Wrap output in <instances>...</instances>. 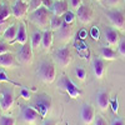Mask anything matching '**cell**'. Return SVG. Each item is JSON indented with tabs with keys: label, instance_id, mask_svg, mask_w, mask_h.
Wrapping results in <instances>:
<instances>
[{
	"label": "cell",
	"instance_id": "3957f363",
	"mask_svg": "<svg viewBox=\"0 0 125 125\" xmlns=\"http://www.w3.org/2000/svg\"><path fill=\"white\" fill-rule=\"evenodd\" d=\"M51 106H53V100H51V96L48 95V94H39V95H36L33 103V108H35L39 111L43 119L51 110Z\"/></svg>",
	"mask_w": 125,
	"mask_h": 125
},
{
	"label": "cell",
	"instance_id": "e575fe53",
	"mask_svg": "<svg viewBox=\"0 0 125 125\" xmlns=\"http://www.w3.org/2000/svg\"><path fill=\"white\" fill-rule=\"evenodd\" d=\"M11 25L9 23V20H5V21H0V34H4V31Z\"/></svg>",
	"mask_w": 125,
	"mask_h": 125
},
{
	"label": "cell",
	"instance_id": "e0dca14e",
	"mask_svg": "<svg viewBox=\"0 0 125 125\" xmlns=\"http://www.w3.org/2000/svg\"><path fill=\"white\" fill-rule=\"evenodd\" d=\"M93 71L96 79H103L105 75V64L101 58H94L93 60Z\"/></svg>",
	"mask_w": 125,
	"mask_h": 125
},
{
	"label": "cell",
	"instance_id": "4316f807",
	"mask_svg": "<svg viewBox=\"0 0 125 125\" xmlns=\"http://www.w3.org/2000/svg\"><path fill=\"white\" fill-rule=\"evenodd\" d=\"M15 124H16V120L13 116H10V115L0 116V125H15Z\"/></svg>",
	"mask_w": 125,
	"mask_h": 125
},
{
	"label": "cell",
	"instance_id": "7c38bea8",
	"mask_svg": "<svg viewBox=\"0 0 125 125\" xmlns=\"http://www.w3.org/2000/svg\"><path fill=\"white\" fill-rule=\"evenodd\" d=\"M104 38H105V41L110 48L118 46L119 41H120V35L118 33V30H115L114 28H109V26L105 28V30H104Z\"/></svg>",
	"mask_w": 125,
	"mask_h": 125
},
{
	"label": "cell",
	"instance_id": "7bdbcfd3",
	"mask_svg": "<svg viewBox=\"0 0 125 125\" xmlns=\"http://www.w3.org/2000/svg\"><path fill=\"white\" fill-rule=\"evenodd\" d=\"M0 43H1V40H0Z\"/></svg>",
	"mask_w": 125,
	"mask_h": 125
},
{
	"label": "cell",
	"instance_id": "484cf974",
	"mask_svg": "<svg viewBox=\"0 0 125 125\" xmlns=\"http://www.w3.org/2000/svg\"><path fill=\"white\" fill-rule=\"evenodd\" d=\"M0 81H1V83H9V84H11V85L19 86L20 89L25 88L24 85H21V84H20V83H18V81H13L11 79H10V76L6 74V73H5L3 69H0Z\"/></svg>",
	"mask_w": 125,
	"mask_h": 125
},
{
	"label": "cell",
	"instance_id": "b9f144b4",
	"mask_svg": "<svg viewBox=\"0 0 125 125\" xmlns=\"http://www.w3.org/2000/svg\"><path fill=\"white\" fill-rule=\"evenodd\" d=\"M24 1H28V0H24Z\"/></svg>",
	"mask_w": 125,
	"mask_h": 125
},
{
	"label": "cell",
	"instance_id": "cb8c5ba5",
	"mask_svg": "<svg viewBox=\"0 0 125 125\" xmlns=\"http://www.w3.org/2000/svg\"><path fill=\"white\" fill-rule=\"evenodd\" d=\"M11 15H13L11 8H9L6 4H0V21L9 20Z\"/></svg>",
	"mask_w": 125,
	"mask_h": 125
},
{
	"label": "cell",
	"instance_id": "f1b7e54d",
	"mask_svg": "<svg viewBox=\"0 0 125 125\" xmlns=\"http://www.w3.org/2000/svg\"><path fill=\"white\" fill-rule=\"evenodd\" d=\"M75 75H76V78L79 79V80H85V78H86V70L84 69V68H81V66H78L76 69H75Z\"/></svg>",
	"mask_w": 125,
	"mask_h": 125
},
{
	"label": "cell",
	"instance_id": "8fae6325",
	"mask_svg": "<svg viewBox=\"0 0 125 125\" xmlns=\"http://www.w3.org/2000/svg\"><path fill=\"white\" fill-rule=\"evenodd\" d=\"M80 119L85 125H90L91 123H94L95 119V110H94L93 105L90 104H84L80 111Z\"/></svg>",
	"mask_w": 125,
	"mask_h": 125
},
{
	"label": "cell",
	"instance_id": "5bb4252c",
	"mask_svg": "<svg viewBox=\"0 0 125 125\" xmlns=\"http://www.w3.org/2000/svg\"><path fill=\"white\" fill-rule=\"evenodd\" d=\"M50 10L53 11L54 15L62 18V15H64L66 11H69L68 10V1L66 0H54V3H53V5H51Z\"/></svg>",
	"mask_w": 125,
	"mask_h": 125
},
{
	"label": "cell",
	"instance_id": "4fadbf2b",
	"mask_svg": "<svg viewBox=\"0 0 125 125\" xmlns=\"http://www.w3.org/2000/svg\"><path fill=\"white\" fill-rule=\"evenodd\" d=\"M76 15H78L79 21L83 23V24H90V23L93 21V10H91V8L88 6V5L83 4V5L76 10Z\"/></svg>",
	"mask_w": 125,
	"mask_h": 125
},
{
	"label": "cell",
	"instance_id": "52a82bcc",
	"mask_svg": "<svg viewBox=\"0 0 125 125\" xmlns=\"http://www.w3.org/2000/svg\"><path fill=\"white\" fill-rule=\"evenodd\" d=\"M15 101V96H14V91L11 88H6L3 89L0 93V109L3 111H9L13 108Z\"/></svg>",
	"mask_w": 125,
	"mask_h": 125
},
{
	"label": "cell",
	"instance_id": "d6a6232c",
	"mask_svg": "<svg viewBox=\"0 0 125 125\" xmlns=\"http://www.w3.org/2000/svg\"><path fill=\"white\" fill-rule=\"evenodd\" d=\"M94 125H108L106 120L104 119L101 115H95V119H94Z\"/></svg>",
	"mask_w": 125,
	"mask_h": 125
},
{
	"label": "cell",
	"instance_id": "d6986e66",
	"mask_svg": "<svg viewBox=\"0 0 125 125\" xmlns=\"http://www.w3.org/2000/svg\"><path fill=\"white\" fill-rule=\"evenodd\" d=\"M18 29H19V25L16 24H11L3 34V38L5 41L8 43H14L16 41V35H18Z\"/></svg>",
	"mask_w": 125,
	"mask_h": 125
},
{
	"label": "cell",
	"instance_id": "4dcf8cb0",
	"mask_svg": "<svg viewBox=\"0 0 125 125\" xmlns=\"http://www.w3.org/2000/svg\"><path fill=\"white\" fill-rule=\"evenodd\" d=\"M74 19H75V16H74V14H73L71 11H66L64 15H62V20H64L65 23H68V24H71L73 21H74Z\"/></svg>",
	"mask_w": 125,
	"mask_h": 125
},
{
	"label": "cell",
	"instance_id": "603a6c76",
	"mask_svg": "<svg viewBox=\"0 0 125 125\" xmlns=\"http://www.w3.org/2000/svg\"><path fill=\"white\" fill-rule=\"evenodd\" d=\"M41 41H43V33L40 30H36L31 35V46L33 49H38L41 46Z\"/></svg>",
	"mask_w": 125,
	"mask_h": 125
},
{
	"label": "cell",
	"instance_id": "5b68a950",
	"mask_svg": "<svg viewBox=\"0 0 125 125\" xmlns=\"http://www.w3.org/2000/svg\"><path fill=\"white\" fill-rule=\"evenodd\" d=\"M59 86L64 90L71 99H78L81 96V90L73 83L68 76H61L59 81Z\"/></svg>",
	"mask_w": 125,
	"mask_h": 125
},
{
	"label": "cell",
	"instance_id": "30bf717a",
	"mask_svg": "<svg viewBox=\"0 0 125 125\" xmlns=\"http://www.w3.org/2000/svg\"><path fill=\"white\" fill-rule=\"evenodd\" d=\"M11 11H13V15L16 19L25 18L28 15V13H29L28 1H24V0H15L13 6H11Z\"/></svg>",
	"mask_w": 125,
	"mask_h": 125
},
{
	"label": "cell",
	"instance_id": "8992f818",
	"mask_svg": "<svg viewBox=\"0 0 125 125\" xmlns=\"http://www.w3.org/2000/svg\"><path fill=\"white\" fill-rule=\"evenodd\" d=\"M105 15L108 16L109 21L118 28V30H124L125 29V15L121 10H116V9H111V10H106Z\"/></svg>",
	"mask_w": 125,
	"mask_h": 125
},
{
	"label": "cell",
	"instance_id": "74e56055",
	"mask_svg": "<svg viewBox=\"0 0 125 125\" xmlns=\"http://www.w3.org/2000/svg\"><path fill=\"white\" fill-rule=\"evenodd\" d=\"M110 125H125V123H124V120L121 118H115V119H113Z\"/></svg>",
	"mask_w": 125,
	"mask_h": 125
},
{
	"label": "cell",
	"instance_id": "83f0119b",
	"mask_svg": "<svg viewBox=\"0 0 125 125\" xmlns=\"http://www.w3.org/2000/svg\"><path fill=\"white\" fill-rule=\"evenodd\" d=\"M43 6V0H29V13Z\"/></svg>",
	"mask_w": 125,
	"mask_h": 125
},
{
	"label": "cell",
	"instance_id": "f35d334b",
	"mask_svg": "<svg viewBox=\"0 0 125 125\" xmlns=\"http://www.w3.org/2000/svg\"><path fill=\"white\" fill-rule=\"evenodd\" d=\"M53 3H54V0H43V6L50 9L51 5H53Z\"/></svg>",
	"mask_w": 125,
	"mask_h": 125
},
{
	"label": "cell",
	"instance_id": "f546056e",
	"mask_svg": "<svg viewBox=\"0 0 125 125\" xmlns=\"http://www.w3.org/2000/svg\"><path fill=\"white\" fill-rule=\"evenodd\" d=\"M118 53L120 56L125 58V38H120V41L118 44Z\"/></svg>",
	"mask_w": 125,
	"mask_h": 125
},
{
	"label": "cell",
	"instance_id": "9a60e30c",
	"mask_svg": "<svg viewBox=\"0 0 125 125\" xmlns=\"http://www.w3.org/2000/svg\"><path fill=\"white\" fill-rule=\"evenodd\" d=\"M96 104L101 111H106L110 105V96L105 90H101L96 94Z\"/></svg>",
	"mask_w": 125,
	"mask_h": 125
},
{
	"label": "cell",
	"instance_id": "ac0fdd59",
	"mask_svg": "<svg viewBox=\"0 0 125 125\" xmlns=\"http://www.w3.org/2000/svg\"><path fill=\"white\" fill-rule=\"evenodd\" d=\"M58 34H59V38L62 43H68V41L71 39L73 36V28H71V24H68V23H62L61 28L58 30Z\"/></svg>",
	"mask_w": 125,
	"mask_h": 125
},
{
	"label": "cell",
	"instance_id": "60d3db41",
	"mask_svg": "<svg viewBox=\"0 0 125 125\" xmlns=\"http://www.w3.org/2000/svg\"><path fill=\"white\" fill-rule=\"evenodd\" d=\"M95 1H101V0H95Z\"/></svg>",
	"mask_w": 125,
	"mask_h": 125
},
{
	"label": "cell",
	"instance_id": "7402d4cb",
	"mask_svg": "<svg viewBox=\"0 0 125 125\" xmlns=\"http://www.w3.org/2000/svg\"><path fill=\"white\" fill-rule=\"evenodd\" d=\"M100 55H101L103 59L109 60V61H113L118 58V53L113 48H101L100 49Z\"/></svg>",
	"mask_w": 125,
	"mask_h": 125
},
{
	"label": "cell",
	"instance_id": "9c48e42d",
	"mask_svg": "<svg viewBox=\"0 0 125 125\" xmlns=\"http://www.w3.org/2000/svg\"><path fill=\"white\" fill-rule=\"evenodd\" d=\"M18 59L24 65L31 64V61H33V46H31V44L26 43L21 45L20 50L18 51Z\"/></svg>",
	"mask_w": 125,
	"mask_h": 125
},
{
	"label": "cell",
	"instance_id": "836d02e7",
	"mask_svg": "<svg viewBox=\"0 0 125 125\" xmlns=\"http://www.w3.org/2000/svg\"><path fill=\"white\" fill-rule=\"evenodd\" d=\"M20 96H21L24 100H30V98H31V96H30V91L28 90L26 86L20 90Z\"/></svg>",
	"mask_w": 125,
	"mask_h": 125
},
{
	"label": "cell",
	"instance_id": "d4e9b609",
	"mask_svg": "<svg viewBox=\"0 0 125 125\" xmlns=\"http://www.w3.org/2000/svg\"><path fill=\"white\" fill-rule=\"evenodd\" d=\"M62 23H64V20H62L61 16L53 15V16L50 18V29L53 30V31H58V30L61 28Z\"/></svg>",
	"mask_w": 125,
	"mask_h": 125
},
{
	"label": "cell",
	"instance_id": "44dd1931",
	"mask_svg": "<svg viewBox=\"0 0 125 125\" xmlns=\"http://www.w3.org/2000/svg\"><path fill=\"white\" fill-rule=\"evenodd\" d=\"M16 41L20 45H24L28 43V31L25 28V24H19L18 29V35H16Z\"/></svg>",
	"mask_w": 125,
	"mask_h": 125
},
{
	"label": "cell",
	"instance_id": "8d00e7d4",
	"mask_svg": "<svg viewBox=\"0 0 125 125\" xmlns=\"http://www.w3.org/2000/svg\"><path fill=\"white\" fill-rule=\"evenodd\" d=\"M5 53H9L8 44H6V43H0V55L5 54Z\"/></svg>",
	"mask_w": 125,
	"mask_h": 125
},
{
	"label": "cell",
	"instance_id": "7a4b0ae2",
	"mask_svg": "<svg viewBox=\"0 0 125 125\" xmlns=\"http://www.w3.org/2000/svg\"><path fill=\"white\" fill-rule=\"evenodd\" d=\"M36 74H38V78L45 84H51L56 79L55 66L50 61H41L36 70Z\"/></svg>",
	"mask_w": 125,
	"mask_h": 125
},
{
	"label": "cell",
	"instance_id": "277c9868",
	"mask_svg": "<svg viewBox=\"0 0 125 125\" xmlns=\"http://www.w3.org/2000/svg\"><path fill=\"white\" fill-rule=\"evenodd\" d=\"M20 118L28 125H36L40 119H43L41 115L39 114V111L33 106H21Z\"/></svg>",
	"mask_w": 125,
	"mask_h": 125
},
{
	"label": "cell",
	"instance_id": "ba28073f",
	"mask_svg": "<svg viewBox=\"0 0 125 125\" xmlns=\"http://www.w3.org/2000/svg\"><path fill=\"white\" fill-rule=\"evenodd\" d=\"M55 60L59 64V66L61 68H66L68 65H70V62L73 60L71 58V51L69 48H60L55 51Z\"/></svg>",
	"mask_w": 125,
	"mask_h": 125
},
{
	"label": "cell",
	"instance_id": "6da1fadb",
	"mask_svg": "<svg viewBox=\"0 0 125 125\" xmlns=\"http://www.w3.org/2000/svg\"><path fill=\"white\" fill-rule=\"evenodd\" d=\"M50 18L51 16L49 15V9L45 6H41L29 13L30 21L43 31L48 30V26H50Z\"/></svg>",
	"mask_w": 125,
	"mask_h": 125
},
{
	"label": "cell",
	"instance_id": "2e32d148",
	"mask_svg": "<svg viewBox=\"0 0 125 125\" xmlns=\"http://www.w3.org/2000/svg\"><path fill=\"white\" fill-rule=\"evenodd\" d=\"M18 65L15 56L10 53H5L0 55V66L4 69H13Z\"/></svg>",
	"mask_w": 125,
	"mask_h": 125
},
{
	"label": "cell",
	"instance_id": "ffe728a7",
	"mask_svg": "<svg viewBox=\"0 0 125 125\" xmlns=\"http://www.w3.org/2000/svg\"><path fill=\"white\" fill-rule=\"evenodd\" d=\"M53 40H54V35H53V30H44L43 31V41H41V48L45 51H49L51 45H53Z\"/></svg>",
	"mask_w": 125,
	"mask_h": 125
},
{
	"label": "cell",
	"instance_id": "ab89813d",
	"mask_svg": "<svg viewBox=\"0 0 125 125\" xmlns=\"http://www.w3.org/2000/svg\"><path fill=\"white\" fill-rule=\"evenodd\" d=\"M40 125H56V123H55V120H53V119H48V120H44Z\"/></svg>",
	"mask_w": 125,
	"mask_h": 125
},
{
	"label": "cell",
	"instance_id": "d590c367",
	"mask_svg": "<svg viewBox=\"0 0 125 125\" xmlns=\"http://www.w3.org/2000/svg\"><path fill=\"white\" fill-rule=\"evenodd\" d=\"M121 0H106V4L110 6V8H115L118 5H120Z\"/></svg>",
	"mask_w": 125,
	"mask_h": 125
},
{
	"label": "cell",
	"instance_id": "1f68e13d",
	"mask_svg": "<svg viewBox=\"0 0 125 125\" xmlns=\"http://www.w3.org/2000/svg\"><path fill=\"white\" fill-rule=\"evenodd\" d=\"M69 4H70V6L73 8V10H76L83 5V0H69Z\"/></svg>",
	"mask_w": 125,
	"mask_h": 125
}]
</instances>
